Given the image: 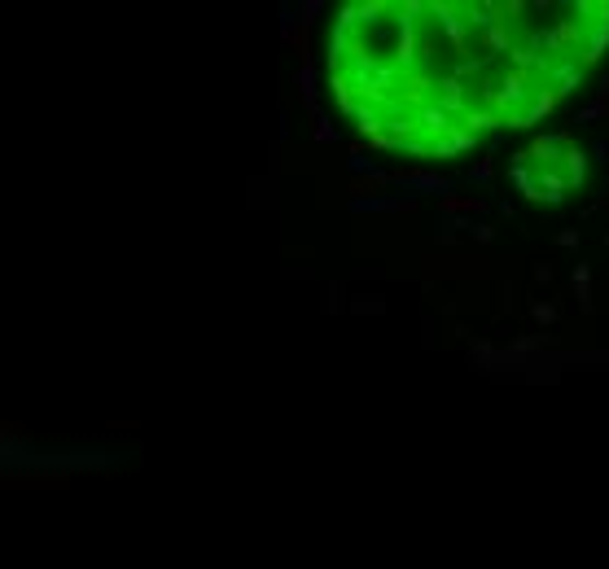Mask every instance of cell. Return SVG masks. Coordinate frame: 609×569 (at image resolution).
Masks as SVG:
<instances>
[{
  "label": "cell",
  "instance_id": "4",
  "mask_svg": "<svg viewBox=\"0 0 609 569\" xmlns=\"http://www.w3.org/2000/svg\"><path fill=\"white\" fill-rule=\"evenodd\" d=\"M408 206H412L408 197H355L351 211H360V215H364V211H373V215H390V211H408Z\"/></svg>",
  "mask_w": 609,
  "mask_h": 569
},
{
  "label": "cell",
  "instance_id": "2",
  "mask_svg": "<svg viewBox=\"0 0 609 569\" xmlns=\"http://www.w3.org/2000/svg\"><path fill=\"white\" fill-rule=\"evenodd\" d=\"M556 101H561V92H556V88H535L526 106H517V110L509 114V127H535V123H544V118L556 110Z\"/></svg>",
  "mask_w": 609,
  "mask_h": 569
},
{
  "label": "cell",
  "instance_id": "1",
  "mask_svg": "<svg viewBox=\"0 0 609 569\" xmlns=\"http://www.w3.org/2000/svg\"><path fill=\"white\" fill-rule=\"evenodd\" d=\"M390 184L399 189V197L408 193V201L412 197H425V193H451L456 189V179H447V175H429V171H390Z\"/></svg>",
  "mask_w": 609,
  "mask_h": 569
},
{
  "label": "cell",
  "instance_id": "10",
  "mask_svg": "<svg viewBox=\"0 0 609 569\" xmlns=\"http://www.w3.org/2000/svg\"><path fill=\"white\" fill-rule=\"evenodd\" d=\"M447 140H451V149H456V153H465V149H478V132H469V127H461V123H456L451 132H447Z\"/></svg>",
  "mask_w": 609,
  "mask_h": 569
},
{
  "label": "cell",
  "instance_id": "15",
  "mask_svg": "<svg viewBox=\"0 0 609 569\" xmlns=\"http://www.w3.org/2000/svg\"><path fill=\"white\" fill-rule=\"evenodd\" d=\"M469 232H473V241H482V245H491V241H495V228H491V223H482V219H478Z\"/></svg>",
  "mask_w": 609,
  "mask_h": 569
},
{
  "label": "cell",
  "instance_id": "21",
  "mask_svg": "<svg viewBox=\"0 0 609 569\" xmlns=\"http://www.w3.org/2000/svg\"><path fill=\"white\" fill-rule=\"evenodd\" d=\"M596 92H600V96L609 101V74H605V79H600V88H596Z\"/></svg>",
  "mask_w": 609,
  "mask_h": 569
},
{
  "label": "cell",
  "instance_id": "20",
  "mask_svg": "<svg viewBox=\"0 0 609 569\" xmlns=\"http://www.w3.org/2000/svg\"><path fill=\"white\" fill-rule=\"evenodd\" d=\"M530 276H535V280H552V267H548V263H535V267H530Z\"/></svg>",
  "mask_w": 609,
  "mask_h": 569
},
{
  "label": "cell",
  "instance_id": "18",
  "mask_svg": "<svg viewBox=\"0 0 609 569\" xmlns=\"http://www.w3.org/2000/svg\"><path fill=\"white\" fill-rule=\"evenodd\" d=\"M578 237H583V232H578V228H566V232H561V237H556V245H566V250H570V245H578Z\"/></svg>",
  "mask_w": 609,
  "mask_h": 569
},
{
  "label": "cell",
  "instance_id": "17",
  "mask_svg": "<svg viewBox=\"0 0 609 569\" xmlns=\"http://www.w3.org/2000/svg\"><path fill=\"white\" fill-rule=\"evenodd\" d=\"M469 179H478V184H487V179H491V162H487V158H482V162H473Z\"/></svg>",
  "mask_w": 609,
  "mask_h": 569
},
{
  "label": "cell",
  "instance_id": "5",
  "mask_svg": "<svg viewBox=\"0 0 609 569\" xmlns=\"http://www.w3.org/2000/svg\"><path fill=\"white\" fill-rule=\"evenodd\" d=\"M561 171L570 179V189H583V179H588V153H583L578 145H570L566 158H561Z\"/></svg>",
  "mask_w": 609,
  "mask_h": 569
},
{
  "label": "cell",
  "instance_id": "3",
  "mask_svg": "<svg viewBox=\"0 0 609 569\" xmlns=\"http://www.w3.org/2000/svg\"><path fill=\"white\" fill-rule=\"evenodd\" d=\"M535 179H539V197H544L548 206H561V201H566L570 179H566L561 167H544V171H535Z\"/></svg>",
  "mask_w": 609,
  "mask_h": 569
},
{
  "label": "cell",
  "instance_id": "9",
  "mask_svg": "<svg viewBox=\"0 0 609 569\" xmlns=\"http://www.w3.org/2000/svg\"><path fill=\"white\" fill-rule=\"evenodd\" d=\"M307 114H312V123H316V127H312V136H316L320 145H334V140H338V127L329 123V114H324L320 106H316V110H307Z\"/></svg>",
  "mask_w": 609,
  "mask_h": 569
},
{
  "label": "cell",
  "instance_id": "6",
  "mask_svg": "<svg viewBox=\"0 0 609 569\" xmlns=\"http://www.w3.org/2000/svg\"><path fill=\"white\" fill-rule=\"evenodd\" d=\"M574 294H578V311H583V316H592V306H596V302H592V267H588V263H578V267H574Z\"/></svg>",
  "mask_w": 609,
  "mask_h": 569
},
{
  "label": "cell",
  "instance_id": "16",
  "mask_svg": "<svg viewBox=\"0 0 609 569\" xmlns=\"http://www.w3.org/2000/svg\"><path fill=\"white\" fill-rule=\"evenodd\" d=\"M320 9H324V5H320V0H307V5H302V18H298V27H312V22H316V13H320Z\"/></svg>",
  "mask_w": 609,
  "mask_h": 569
},
{
  "label": "cell",
  "instance_id": "11",
  "mask_svg": "<svg viewBox=\"0 0 609 569\" xmlns=\"http://www.w3.org/2000/svg\"><path fill=\"white\" fill-rule=\"evenodd\" d=\"M605 114H609V101H605V96H596V101H588V106L578 110V118H574V123H596V118H605Z\"/></svg>",
  "mask_w": 609,
  "mask_h": 569
},
{
  "label": "cell",
  "instance_id": "8",
  "mask_svg": "<svg viewBox=\"0 0 609 569\" xmlns=\"http://www.w3.org/2000/svg\"><path fill=\"white\" fill-rule=\"evenodd\" d=\"M487 201L482 197H443V215H482Z\"/></svg>",
  "mask_w": 609,
  "mask_h": 569
},
{
  "label": "cell",
  "instance_id": "13",
  "mask_svg": "<svg viewBox=\"0 0 609 569\" xmlns=\"http://www.w3.org/2000/svg\"><path fill=\"white\" fill-rule=\"evenodd\" d=\"M351 311H360V316H382V311H386V302H382V298H355V302H351Z\"/></svg>",
  "mask_w": 609,
  "mask_h": 569
},
{
  "label": "cell",
  "instance_id": "14",
  "mask_svg": "<svg viewBox=\"0 0 609 569\" xmlns=\"http://www.w3.org/2000/svg\"><path fill=\"white\" fill-rule=\"evenodd\" d=\"M530 316H535V324H544V328H548V324L556 320V306L539 298V302H530Z\"/></svg>",
  "mask_w": 609,
  "mask_h": 569
},
{
  "label": "cell",
  "instance_id": "7",
  "mask_svg": "<svg viewBox=\"0 0 609 569\" xmlns=\"http://www.w3.org/2000/svg\"><path fill=\"white\" fill-rule=\"evenodd\" d=\"M298 92H302V106H307V110L320 106V101H316L320 88H316V66L312 62H298Z\"/></svg>",
  "mask_w": 609,
  "mask_h": 569
},
{
  "label": "cell",
  "instance_id": "19",
  "mask_svg": "<svg viewBox=\"0 0 609 569\" xmlns=\"http://www.w3.org/2000/svg\"><path fill=\"white\" fill-rule=\"evenodd\" d=\"M592 153H596V162H605V167H609V140H596V145H592Z\"/></svg>",
  "mask_w": 609,
  "mask_h": 569
},
{
  "label": "cell",
  "instance_id": "12",
  "mask_svg": "<svg viewBox=\"0 0 609 569\" xmlns=\"http://www.w3.org/2000/svg\"><path fill=\"white\" fill-rule=\"evenodd\" d=\"M324 311H342V284L324 280Z\"/></svg>",
  "mask_w": 609,
  "mask_h": 569
}]
</instances>
